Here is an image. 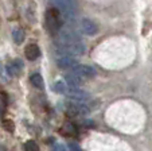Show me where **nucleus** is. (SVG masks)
<instances>
[{
    "label": "nucleus",
    "instance_id": "nucleus-13",
    "mask_svg": "<svg viewBox=\"0 0 152 151\" xmlns=\"http://www.w3.org/2000/svg\"><path fill=\"white\" fill-rule=\"evenodd\" d=\"M24 30L20 29V27H15L14 30H12V39H14V42L16 43V45H20V43L24 41Z\"/></svg>",
    "mask_w": 152,
    "mask_h": 151
},
{
    "label": "nucleus",
    "instance_id": "nucleus-5",
    "mask_svg": "<svg viewBox=\"0 0 152 151\" xmlns=\"http://www.w3.org/2000/svg\"><path fill=\"white\" fill-rule=\"evenodd\" d=\"M72 71L75 73L77 76H80L82 80H89V78L96 77V74H97L94 68H92V66H89V65H81V63L74 66V68L72 69Z\"/></svg>",
    "mask_w": 152,
    "mask_h": 151
},
{
    "label": "nucleus",
    "instance_id": "nucleus-11",
    "mask_svg": "<svg viewBox=\"0 0 152 151\" xmlns=\"http://www.w3.org/2000/svg\"><path fill=\"white\" fill-rule=\"evenodd\" d=\"M65 81H66L69 85H72V86H78V88H80V86L82 85V82H83L82 78H81L80 76H77L75 73L66 74V76H65Z\"/></svg>",
    "mask_w": 152,
    "mask_h": 151
},
{
    "label": "nucleus",
    "instance_id": "nucleus-15",
    "mask_svg": "<svg viewBox=\"0 0 152 151\" xmlns=\"http://www.w3.org/2000/svg\"><path fill=\"white\" fill-rule=\"evenodd\" d=\"M7 108V96L6 93L0 92V115H3Z\"/></svg>",
    "mask_w": 152,
    "mask_h": 151
},
{
    "label": "nucleus",
    "instance_id": "nucleus-1",
    "mask_svg": "<svg viewBox=\"0 0 152 151\" xmlns=\"http://www.w3.org/2000/svg\"><path fill=\"white\" fill-rule=\"evenodd\" d=\"M55 46L62 54L78 55L85 53V46L73 30H59L55 38Z\"/></svg>",
    "mask_w": 152,
    "mask_h": 151
},
{
    "label": "nucleus",
    "instance_id": "nucleus-8",
    "mask_svg": "<svg viewBox=\"0 0 152 151\" xmlns=\"http://www.w3.org/2000/svg\"><path fill=\"white\" fill-rule=\"evenodd\" d=\"M24 54H26V58L28 61H35L40 55V50H39V47H38V45L30 43V45H27L26 49H24Z\"/></svg>",
    "mask_w": 152,
    "mask_h": 151
},
{
    "label": "nucleus",
    "instance_id": "nucleus-12",
    "mask_svg": "<svg viewBox=\"0 0 152 151\" xmlns=\"http://www.w3.org/2000/svg\"><path fill=\"white\" fill-rule=\"evenodd\" d=\"M30 82L34 88L37 89H43L45 88V81H43V77L40 76L39 73H34L31 74V77H30Z\"/></svg>",
    "mask_w": 152,
    "mask_h": 151
},
{
    "label": "nucleus",
    "instance_id": "nucleus-7",
    "mask_svg": "<svg viewBox=\"0 0 152 151\" xmlns=\"http://www.w3.org/2000/svg\"><path fill=\"white\" fill-rule=\"evenodd\" d=\"M57 65H58V68H61V69H70V70H72L74 66L78 65V62L72 55L62 54L59 58H57Z\"/></svg>",
    "mask_w": 152,
    "mask_h": 151
},
{
    "label": "nucleus",
    "instance_id": "nucleus-2",
    "mask_svg": "<svg viewBox=\"0 0 152 151\" xmlns=\"http://www.w3.org/2000/svg\"><path fill=\"white\" fill-rule=\"evenodd\" d=\"M53 89H54L57 93H61L63 96H67L69 99L73 100H81V101H85L90 97V94L88 92L82 91L78 86H72L66 82V81H55L54 85H53Z\"/></svg>",
    "mask_w": 152,
    "mask_h": 151
},
{
    "label": "nucleus",
    "instance_id": "nucleus-17",
    "mask_svg": "<svg viewBox=\"0 0 152 151\" xmlns=\"http://www.w3.org/2000/svg\"><path fill=\"white\" fill-rule=\"evenodd\" d=\"M69 148H70V151H82L80 146H78L77 143H74V142H70L69 143Z\"/></svg>",
    "mask_w": 152,
    "mask_h": 151
},
{
    "label": "nucleus",
    "instance_id": "nucleus-16",
    "mask_svg": "<svg viewBox=\"0 0 152 151\" xmlns=\"http://www.w3.org/2000/svg\"><path fill=\"white\" fill-rule=\"evenodd\" d=\"M51 148H53V151H66V146L59 142H55Z\"/></svg>",
    "mask_w": 152,
    "mask_h": 151
},
{
    "label": "nucleus",
    "instance_id": "nucleus-6",
    "mask_svg": "<svg viewBox=\"0 0 152 151\" xmlns=\"http://www.w3.org/2000/svg\"><path fill=\"white\" fill-rule=\"evenodd\" d=\"M80 29L85 35H96L98 32L97 23L92 19H88V18H83L80 20Z\"/></svg>",
    "mask_w": 152,
    "mask_h": 151
},
{
    "label": "nucleus",
    "instance_id": "nucleus-14",
    "mask_svg": "<svg viewBox=\"0 0 152 151\" xmlns=\"http://www.w3.org/2000/svg\"><path fill=\"white\" fill-rule=\"evenodd\" d=\"M24 151H40V150H39V146H38L37 142L28 140V142L24 143Z\"/></svg>",
    "mask_w": 152,
    "mask_h": 151
},
{
    "label": "nucleus",
    "instance_id": "nucleus-9",
    "mask_svg": "<svg viewBox=\"0 0 152 151\" xmlns=\"http://www.w3.org/2000/svg\"><path fill=\"white\" fill-rule=\"evenodd\" d=\"M59 132L63 135V136H67V138H74V136H77V134H78L77 127H75L73 123H70V122L65 123V124L61 127Z\"/></svg>",
    "mask_w": 152,
    "mask_h": 151
},
{
    "label": "nucleus",
    "instance_id": "nucleus-4",
    "mask_svg": "<svg viewBox=\"0 0 152 151\" xmlns=\"http://www.w3.org/2000/svg\"><path fill=\"white\" fill-rule=\"evenodd\" d=\"M63 109L69 116L73 117H81V116H86L89 113V108L83 101L81 100H73L70 99V101H66L63 104Z\"/></svg>",
    "mask_w": 152,
    "mask_h": 151
},
{
    "label": "nucleus",
    "instance_id": "nucleus-3",
    "mask_svg": "<svg viewBox=\"0 0 152 151\" xmlns=\"http://www.w3.org/2000/svg\"><path fill=\"white\" fill-rule=\"evenodd\" d=\"M46 29L50 34L57 35L59 32V30L62 29V23H63V16L59 12V10L55 8V7H51L46 11Z\"/></svg>",
    "mask_w": 152,
    "mask_h": 151
},
{
    "label": "nucleus",
    "instance_id": "nucleus-18",
    "mask_svg": "<svg viewBox=\"0 0 152 151\" xmlns=\"http://www.w3.org/2000/svg\"><path fill=\"white\" fill-rule=\"evenodd\" d=\"M3 125H4V127H7V130H8V131H11V132H12V130H14V124H12L11 122H8V120H4Z\"/></svg>",
    "mask_w": 152,
    "mask_h": 151
},
{
    "label": "nucleus",
    "instance_id": "nucleus-10",
    "mask_svg": "<svg viewBox=\"0 0 152 151\" xmlns=\"http://www.w3.org/2000/svg\"><path fill=\"white\" fill-rule=\"evenodd\" d=\"M22 70H23V63L20 60H15L7 65V71L10 76H19Z\"/></svg>",
    "mask_w": 152,
    "mask_h": 151
}]
</instances>
